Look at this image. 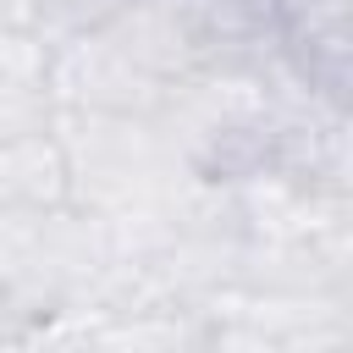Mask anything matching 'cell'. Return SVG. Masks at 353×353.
Masks as SVG:
<instances>
[{"label":"cell","mask_w":353,"mask_h":353,"mask_svg":"<svg viewBox=\"0 0 353 353\" xmlns=\"http://www.w3.org/2000/svg\"><path fill=\"white\" fill-rule=\"evenodd\" d=\"M127 0H17V11L28 22H39L44 33H61V39H88V33H105L116 17H121Z\"/></svg>","instance_id":"obj_1"}]
</instances>
